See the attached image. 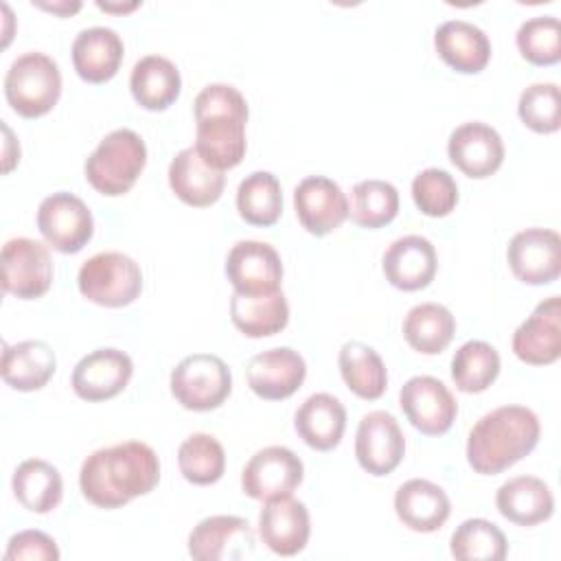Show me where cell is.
Wrapping results in <instances>:
<instances>
[{"label":"cell","instance_id":"obj_1","mask_svg":"<svg viewBox=\"0 0 561 561\" xmlns=\"http://www.w3.org/2000/svg\"><path fill=\"white\" fill-rule=\"evenodd\" d=\"M160 480L156 451L140 440H125L92 451L79 471L83 497L99 508H121L147 495Z\"/></svg>","mask_w":561,"mask_h":561},{"label":"cell","instance_id":"obj_2","mask_svg":"<svg viewBox=\"0 0 561 561\" xmlns=\"http://www.w3.org/2000/svg\"><path fill=\"white\" fill-rule=\"evenodd\" d=\"M195 110V151L217 169H234L245 156L248 103L228 83L206 85L193 103Z\"/></svg>","mask_w":561,"mask_h":561},{"label":"cell","instance_id":"obj_3","mask_svg":"<svg viewBox=\"0 0 561 561\" xmlns=\"http://www.w3.org/2000/svg\"><path fill=\"white\" fill-rule=\"evenodd\" d=\"M539 434L541 425L530 408H495L471 427L467 438V460L476 473H502L537 447Z\"/></svg>","mask_w":561,"mask_h":561},{"label":"cell","instance_id":"obj_4","mask_svg":"<svg viewBox=\"0 0 561 561\" xmlns=\"http://www.w3.org/2000/svg\"><path fill=\"white\" fill-rule=\"evenodd\" d=\"M145 164V140L134 129H114L85 160V180L94 191L107 197H116L136 184Z\"/></svg>","mask_w":561,"mask_h":561},{"label":"cell","instance_id":"obj_5","mask_svg":"<svg viewBox=\"0 0 561 561\" xmlns=\"http://www.w3.org/2000/svg\"><path fill=\"white\" fill-rule=\"evenodd\" d=\"M61 94L59 66L44 53L20 55L4 77V96L13 112L24 118L48 114Z\"/></svg>","mask_w":561,"mask_h":561},{"label":"cell","instance_id":"obj_6","mask_svg":"<svg viewBox=\"0 0 561 561\" xmlns=\"http://www.w3.org/2000/svg\"><path fill=\"white\" fill-rule=\"evenodd\" d=\"M79 291L101 307H127L142 291L138 263L123 252H99L90 256L77 276Z\"/></svg>","mask_w":561,"mask_h":561},{"label":"cell","instance_id":"obj_7","mask_svg":"<svg viewBox=\"0 0 561 561\" xmlns=\"http://www.w3.org/2000/svg\"><path fill=\"white\" fill-rule=\"evenodd\" d=\"M232 390V375L226 362L210 353H195L184 357L171 370V394L175 401L193 412H208L219 408Z\"/></svg>","mask_w":561,"mask_h":561},{"label":"cell","instance_id":"obj_8","mask_svg":"<svg viewBox=\"0 0 561 561\" xmlns=\"http://www.w3.org/2000/svg\"><path fill=\"white\" fill-rule=\"evenodd\" d=\"M37 228L53 250L75 254L92 239L94 219L81 197L59 191L42 199L37 208Z\"/></svg>","mask_w":561,"mask_h":561},{"label":"cell","instance_id":"obj_9","mask_svg":"<svg viewBox=\"0 0 561 561\" xmlns=\"http://www.w3.org/2000/svg\"><path fill=\"white\" fill-rule=\"evenodd\" d=\"M53 283V261L44 243L28 237L2 245V289L15 298L33 300L44 296Z\"/></svg>","mask_w":561,"mask_h":561},{"label":"cell","instance_id":"obj_10","mask_svg":"<svg viewBox=\"0 0 561 561\" xmlns=\"http://www.w3.org/2000/svg\"><path fill=\"white\" fill-rule=\"evenodd\" d=\"M399 405L410 425L425 436L445 434L458 414V403L449 388L430 375L408 379L401 386Z\"/></svg>","mask_w":561,"mask_h":561},{"label":"cell","instance_id":"obj_11","mask_svg":"<svg viewBox=\"0 0 561 561\" xmlns=\"http://www.w3.org/2000/svg\"><path fill=\"white\" fill-rule=\"evenodd\" d=\"M302 460L287 447L272 445L259 449L241 473V489L252 500H274L291 495V491L302 482Z\"/></svg>","mask_w":561,"mask_h":561},{"label":"cell","instance_id":"obj_12","mask_svg":"<svg viewBox=\"0 0 561 561\" xmlns=\"http://www.w3.org/2000/svg\"><path fill=\"white\" fill-rule=\"evenodd\" d=\"M511 272L526 285H548L561 274V237L550 228L519 230L506 250Z\"/></svg>","mask_w":561,"mask_h":561},{"label":"cell","instance_id":"obj_13","mask_svg":"<svg viewBox=\"0 0 561 561\" xmlns=\"http://www.w3.org/2000/svg\"><path fill=\"white\" fill-rule=\"evenodd\" d=\"M405 454V438L397 419L386 410L362 416L355 434V456L370 476L392 473Z\"/></svg>","mask_w":561,"mask_h":561},{"label":"cell","instance_id":"obj_14","mask_svg":"<svg viewBox=\"0 0 561 561\" xmlns=\"http://www.w3.org/2000/svg\"><path fill=\"white\" fill-rule=\"evenodd\" d=\"M134 373L131 357L118 348H96L72 370V390L83 401H105L125 390Z\"/></svg>","mask_w":561,"mask_h":561},{"label":"cell","instance_id":"obj_15","mask_svg":"<svg viewBox=\"0 0 561 561\" xmlns=\"http://www.w3.org/2000/svg\"><path fill=\"white\" fill-rule=\"evenodd\" d=\"M294 208L300 226L316 237L333 232L348 217V199L344 191L324 175L300 180L294 191Z\"/></svg>","mask_w":561,"mask_h":561},{"label":"cell","instance_id":"obj_16","mask_svg":"<svg viewBox=\"0 0 561 561\" xmlns=\"http://www.w3.org/2000/svg\"><path fill=\"white\" fill-rule=\"evenodd\" d=\"M226 276L239 294H270L280 289L283 263L263 241H237L226 259Z\"/></svg>","mask_w":561,"mask_h":561},{"label":"cell","instance_id":"obj_17","mask_svg":"<svg viewBox=\"0 0 561 561\" xmlns=\"http://www.w3.org/2000/svg\"><path fill=\"white\" fill-rule=\"evenodd\" d=\"M307 364L302 355L289 346L256 353L245 368L250 390L267 401L291 397L305 381Z\"/></svg>","mask_w":561,"mask_h":561},{"label":"cell","instance_id":"obj_18","mask_svg":"<svg viewBox=\"0 0 561 561\" xmlns=\"http://www.w3.org/2000/svg\"><path fill=\"white\" fill-rule=\"evenodd\" d=\"M513 353L530 366H548L561 355V302L550 296L515 329Z\"/></svg>","mask_w":561,"mask_h":561},{"label":"cell","instance_id":"obj_19","mask_svg":"<svg viewBox=\"0 0 561 561\" xmlns=\"http://www.w3.org/2000/svg\"><path fill=\"white\" fill-rule=\"evenodd\" d=\"M254 550V533L248 519L213 515L202 519L188 535V554L197 561L241 559Z\"/></svg>","mask_w":561,"mask_h":561},{"label":"cell","instance_id":"obj_20","mask_svg":"<svg viewBox=\"0 0 561 561\" xmlns=\"http://www.w3.org/2000/svg\"><path fill=\"white\" fill-rule=\"evenodd\" d=\"M449 160L469 178L482 180L493 175L504 162V142L500 134L480 121L456 127L447 142Z\"/></svg>","mask_w":561,"mask_h":561},{"label":"cell","instance_id":"obj_21","mask_svg":"<svg viewBox=\"0 0 561 561\" xmlns=\"http://www.w3.org/2000/svg\"><path fill=\"white\" fill-rule=\"evenodd\" d=\"M309 533V511L291 495L267 500L259 513V535L263 543L280 557L298 554L307 546Z\"/></svg>","mask_w":561,"mask_h":561},{"label":"cell","instance_id":"obj_22","mask_svg":"<svg viewBox=\"0 0 561 561\" xmlns=\"http://www.w3.org/2000/svg\"><path fill=\"white\" fill-rule=\"evenodd\" d=\"M436 250L421 234H405L388 245L381 259L386 280L403 291L427 287L436 276Z\"/></svg>","mask_w":561,"mask_h":561},{"label":"cell","instance_id":"obj_23","mask_svg":"<svg viewBox=\"0 0 561 561\" xmlns=\"http://www.w3.org/2000/svg\"><path fill=\"white\" fill-rule=\"evenodd\" d=\"M438 57L462 75H476L491 59V42L486 33L467 20H447L434 33Z\"/></svg>","mask_w":561,"mask_h":561},{"label":"cell","instance_id":"obj_24","mask_svg":"<svg viewBox=\"0 0 561 561\" xmlns=\"http://www.w3.org/2000/svg\"><path fill=\"white\" fill-rule=\"evenodd\" d=\"M169 186L188 206L206 208L215 204L226 186L224 171L208 167L195 147H186L169 164Z\"/></svg>","mask_w":561,"mask_h":561},{"label":"cell","instance_id":"obj_25","mask_svg":"<svg viewBox=\"0 0 561 561\" xmlns=\"http://www.w3.org/2000/svg\"><path fill=\"white\" fill-rule=\"evenodd\" d=\"M123 39L114 28H83L72 42V66L88 83L110 81L123 61Z\"/></svg>","mask_w":561,"mask_h":561},{"label":"cell","instance_id":"obj_26","mask_svg":"<svg viewBox=\"0 0 561 561\" xmlns=\"http://www.w3.org/2000/svg\"><path fill=\"white\" fill-rule=\"evenodd\" d=\"M394 511L410 530L434 533L447 522L451 504L438 484L423 478H412L397 489Z\"/></svg>","mask_w":561,"mask_h":561},{"label":"cell","instance_id":"obj_27","mask_svg":"<svg viewBox=\"0 0 561 561\" xmlns=\"http://www.w3.org/2000/svg\"><path fill=\"white\" fill-rule=\"evenodd\" d=\"M294 427L311 449L329 451L342 440L346 427V408L337 397L316 392L296 410Z\"/></svg>","mask_w":561,"mask_h":561},{"label":"cell","instance_id":"obj_28","mask_svg":"<svg viewBox=\"0 0 561 561\" xmlns=\"http://www.w3.org/2000/svg\"><path fill=\"white\" fill-rule=\"evenodd\" d=\"M57 359L53 348L42 340H26L18 344H4L0 373L7 386L20 392H33L44 388L55 375Z\"/></svg>","mask_w":561,"mask_h":561},{"label":"cell","instance_id":"obj_29","mask_svg":"<svg viewBox=\"0 0 561 561\" xmlns=\"http://www.w3.org/2000/svg\"><path fill=\"white\" fill-rule=\"evenodd\" d=\"M495 504L502 517L517 526H535L554 513L550 486L535 476H517L504 482L495 493Z\"/></svg>","mask_w":561,"mask_h":561},{"label":"cell","instance_id":"obj_30","mask_svg":"<svg viewBox=\"0 0 561 561\" xmlns=\"http://www.w3.org/2000/svg\"><path fill=\"white\" fill-rule=\"evenodd\" d=\"M129 88L134 101L151 112H162L175 103L182 90L178 66L162 55H147L136 61Z\"/></svg>","mask_w":561,"mask_h":561},{"label":"cell","instance_id":"obj_31","mask_svg":"<svg viewBox=\"0 0 561 561\" xmlns=\"http://www.w3.org/2000/svg\"><path fill=\"white\" fill-rule=\"evenodd\" d=\"M230 320L248 337L280 333L289 322V305L280 289L270 294H239L230 298Z\"/></svg>","mask_w":561,"mask_h":561},{"label":"cell","instance_id":"obj_32","mask_svg":"<svg viewBox=\"0 0 561 561\" xmlns=\"http://www.w3.org/2000/svg\"><path fill=\"white\" fill-rule=\"evenodd\" d=\"M13 495L18 502L37 515L50 513L64 495V480L57 467H53L46 460L39 458H28L18 465L13 480Z\"/></svg>","mask_w":561,"mask_h":561},{"label":"cell","instance_id":"obj_33","mask_svg":"<svg viewBox=\"0 0 561 561\" xmlns=\"http://www.w3.org/2000/svg\"><path fill=\"white\" fill-rule=\"evenodd\" d=\"M340 375L359 399L375 401L386 392L388 373L379 353L364 342H346L337 357Z\"/></svg>","mask_w":561,"mask_h":561},{"label":"cell","instance_id":"obj_34","mask_svg":"<svg viewBox=\"0 0 561 561\" xmlns=\"http://www.w3.org/2000/svg\"><path fill=\"white\" fill-rule=\"evenodd\" d=\"M456 333V320L451 311L438 302H421L412 307L403 320L405 342L423 353H443Z\"/></svg>","mask_w":561,"mask_h":561},{"label":"cell","instance_id":"obj_35","mask_svg":"<svg viewBox=\"0 0 561 561\" xmlns=\"http://www.w3.org/2000/svg\"><path fill=\"white\" fill-rule=\"evenodd\" d=\"M237 210L250 226H274L283 213V191L276 175L270 171L245 175L237 188Z\"/></svg>","mask_w":561,"mask_h":561},{"label":"cell","instance_id":"obj_36","mask_svg":"<svg viewBox=\"0 0 561 561\" xmlns=\"http://www.w3.org/2000/svg\"><path fill=\"white\" fill-rule=\"evenodd\" d=\"M497 375L500 355L489 342L469 340L451 357V379L460 392H484Z\"/></svg>","mask_w":561,"mask_h":561},{"label":"cell","instance_id":"obj_37","mask_svg":"<svg viewBox=\"0 0 561 561\" xmlns=\"http://www.w3.org/2000/svg\"><path fill=\"white\" fill-rule=\"evenodd\" d=\"M399 213V191L386 180H364L351 191L348 217L353 224L375 230L390 224Z\"/></svg>","mask_w":561,"mask_h":561},{"label":"cell","instance_id":"obj_38","mask_svg":"<svg viewBox=\"0 0 561 561\" xmlns=\"http://www.w3.org/2000/svg\"><path fill=\"white\" fill-rule=\"evenodd\" d=\"M180 473L191 484H215L226 471V454L221 443L204 432L191 434L178 449Z\"/></svg>","mask_w":561,"mask_h":561},{"label":"cell","instance_id":"obj_39","mask_svg":"<svg viewBox=\"0 0 561 561\" xmlns=\"http://www.w3.org/2000/svg\"><path fill=\"white\" fill-rule=\"evenodd\" d=\"M449 548L460 561H502L508 552L504 533L482 517L462 522L454 530Z\"/></svg>","mask_w":561,"mask_h":561},{"label":"cell","instance_id":"obj_40","mask_svg":"<svg viewBox=\"0 0 561 561\" xmlns=\"http://www.w3.org/2000/svg\"><path fill=\"white\" fill-rule=\"evenodd\" d=\"M519 55L533 66H552L561 59V24L554 15L526 20L515 35Z\"/></svg>","mask_w":561,"mask_h":561},{"label":"cell","instance_id":"obj_41","mask_svg":"<svg viewBox=\"0 0 561 561\" xmlns=\"http://www.w3.org/2000/svg\"><path fill=\"white\" fill-rule=\"evenodd\" d=\"M517 114L537 134H552L561 125V92L557 83H533L519 94Z\"/></svg>","mask_w":561,"mask_h":561},{"label":"cell","instance_id":"obj_42","mask_svg":"<svg viewBox=\"0 0 561 561\" xmlns=\"http://www.w3.org/2000/svg\"><path fill=\"white\" fill-rule=\"evenodd\" d=\"M412 199L427 217H445L458 204V184L445 169H425L412 180Z\"/></svg>","mask_w":561,"mask_h":561},{"label":"cell","instance_id":"obj_43","mask_svg":"<svg viewBox=\"0 0 561 561\" xmlns=\"http://www.w3.org/2000/svg\"><path fill=\"white\" fill-rule=\"evenodd\" d=\"M57 543L42 530H22L9 539L4 561H57Z\"/></svg>","mask_w":561,"mask_h":561},{"label":"cell","instance_id":"obj_44","mask_svg":"<svg viewBox=\"0 0 561 561\" xmlns=\"http://www.w3.org/2000/svg\"><path fill=\"white\" fill-rule=\"evenodd\" d=\"M37 7L46 9V11H53V13H59V15H70L75 11L81 9V2H64V4H44V2H37Z\"/></svg>","mask_w":561,"mask_h":561},{"label":"cell","instance_id":"obj_45","mask_svg":"<svg viewBox=\"0 0 561 561\" xmlns=\"http://www.w3.org/2000/svg\"><path fill=\"white\" fill-rule=\"evenodd\" d=\"M96 7H99V9H103V11H116V13H121V11H123V13H125V11H134L136 7H140V2L123 4V7H121V4H103V2H96Z\"/></svg>","mask_w":561,"mask_h":561}]
</instances>
